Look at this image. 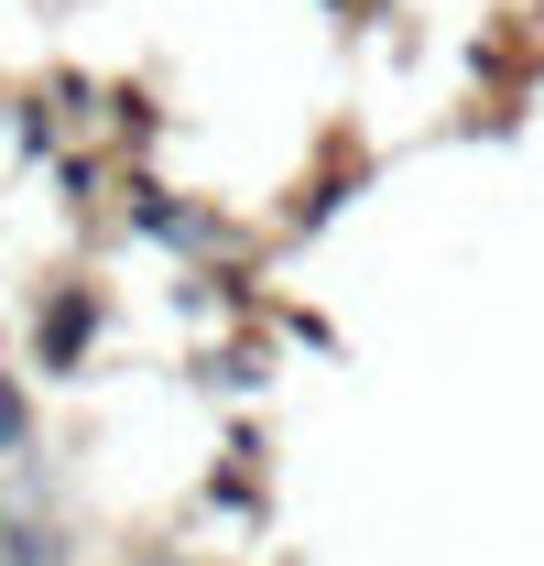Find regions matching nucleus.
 Segmentation results:
<instances>
[{"label": "nucleus", "mask_w": 544, "mask_h": 566, "mask_svg": "<svg viewBox=\"0 0 544 566\" xmlns=\"http://www.w3.org/2000/svg\"><path fill=\"white\" fill-rule=\"evenodd\" d=\"M109 142H121V153H132V142H164V98H153L142 76L109 87Z\"/></svg>", "instance_id": "7ed1b4c3"}, {"label": "nucleus", "mask_w": 544, "mask_h": 566, "mask_svg": "<svg viewBox=\"0 0 544 566\" xmlns=\"http://www.w3.org/2000/svg\"><path fill=\"white\" fill-rule=\"evenodd\" d=\"M121 229H132V240H153V251H175V262H207V273L251 251L229 208H207V197L164 186V175H142V164H121Z\"/></svg>", "instance_id": "f257e3e1"}, {"label": "nucleus", "mask_w": 544, "mask_h": 566, "mask_svg": "<svg viewBox=\"0 0 544 566\" xmlns=\"http://www.w3.org/2000/svg\"><path fill=\"white\" fill-rule=\"evenodd\" d=\"M0 458H44V424H33V392H22V370H0Z\"/></svg>", "instance_id": "20e7f679"}, {"label": "nucleus", "mask_w": 544, "mask_h": 566, "mask_svg": "<svg viewBox=\"0 0 544 566\" xmlns=\"http://www.w3.org/2000/svg\"><path fill=\"white\" fill-rule=\"evenodd\" d=\"M109 164H121V153H55V197H66V208H98Z\"/></svg>", "instance_id": "423d86ee"}, {"label": "nucleus", "mask_w": 544, "mask_h": 566, "mask_svg": "<svg viewBox=\"0 0 544 566\" xmlns=\"http://www.w3.org/2000/svg\"><path fill=\"white\" fill-rule=\"evenodd\" d=\"M0 566H66V545H55V523L11 512V523H0Z\"/></svg>", "instance_id": "39448f33"}, {"label": "nucleus", "mask_w": 544, "mask_h": 566, "mask_svg": "<svg viewBox=\"0 0 544 566\" xmlns=\"http://www.w3.org/2000/svg\"><path fill=\"white\" fill-rule=\"evenodd\" d=\"M0 132H11V87H0Z\"/></svg>", "instance_id": "0eeeda50"}, {"label": "nucleus", "mask_w": 544, "mask_h": 566, "mask_svg": "<svg viewBox=\"0 0 544 566\" xmlns=\"http://www.w3.org/2000/svg\"><path fill=\"white\" fill-rule=\"evenodd\" d=\"M98 338H109V283L98 273H55L33 294V370L76 381V370L98 359Z\"/></svg>", "instance_id": "f03ea898"}]
</instances>
